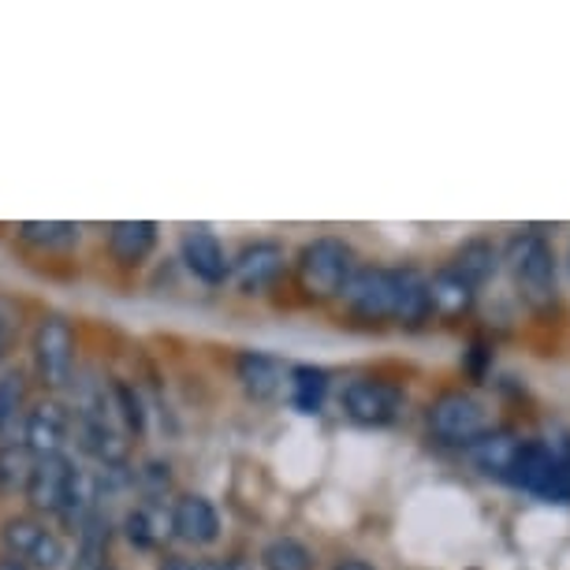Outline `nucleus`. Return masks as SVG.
Here are the masks:
<instances>
[{
  "label": "nucleus",
  "mask_w": 570,
  "mask_h": 570,
  "mask_svg": "<svg viewBox=\"0 0 570 570\" xmlns=\"http://www.w3.org/2000/svg\"><path fill=\"white\" fill-rule=\"evenodd\" d=\"M262 570H317V559L298 537H273L262 548Z\"/></svg>",
  "instance_id": "nucleus-26"
},
{
  "label": "nucleus",
  "mask_w": 570,
  "mask_h": 570,
  "mask_svg": "<svg viewBox=\"0 0 570 570\" xmlns=\"http://www.w3.org/2000/svg\"><path fill=\"white\" fill-rule=\"evenodd\" d=\"M462 373H466L473 384H485V376L492 373V343L473 340L470 347L462 351Z\"/></svg>",
  "instance_id": "nucleus-29"
},
{
  "label": "nucleus",
  "mask_w": 570,
  "mask_h": 570,
  "mask_svg": "<svg viewBox=\"0 0 570 570\" xmlns=\"http://www.w3.org/2000/svg\"><path fill=\"white\" fill-rule=\"evenodd\" d=\"M552 470H556V448L548 444L541 436H522L519 440V451H514V462L508 470V481L503 485L519 489V492H530V497L544 500L548 492V481H552Z\"/></svg>",
  "instance_id": "nucleus-14"
},
{
  "label": "nucleus",
  "mask_w": 570,
  "mask_h": 570,
  "mask_svg": "<svg viewBox=\"0 0 570 570\" xmlns=\"http://www.w3.org/2000/svg\"><path fill=\"white\" fill-rule=\"evenodd\" d=\"M168 522H171V537L190 548H209L220 541L224 522L217 503L202 492H183V497L171 500L168 508Z\"/></svg>",
  "instance_id": "nucleus-12"
},
{
  "label": "nucleus",
  "mask_w": 570,
  "mask_h": 570,
  "mask_svg": "<svg viewBox=\"0 0 570 570\" xmlns=\"http://www.w3.org/2000/svg\"><path fill=\"white\" fill-rule=\"evenodd\" d=\"M35 455L19 440H0V492H23Z\"/></svg>",
  "instance_id": "nucleus-28"
},
{
  "label": "nucleus",
  "mask_w": 570,
  "mask_h": 570,
  "mask_svg": "<svg viewBox=\"0 0 570 570\" xmlns=\"http://www.w3.org/2000/svg\"><path fill=\"white\" fill-rule=\"evenodd\" d=\"M284 273H287V250L276 239L243 243L239 254L232 257V284L239 287V295L273 292Z\"/></svg>",
  "instance_id": "nucleus-10"
},
{
  "label": "nucleus",
  "mask_w": 570,
  "mask_h": 570,
  "mask_svg": "<svg viewBox=\"0 0 570 570\" xmlns=\"http://www.w3.org/2000/svg\"><path fill=\"white\" fill-rule=\"evenodd\" d=\"M30 411V373L23 365L0 370V440H8L23 425Z\"/></svg>",
  "instance_id": "nucleus-22"
},
{
  "label": "nucleus",
  "mask_w": 570,
  "mask_h": 570,
  "mask_svg": "<svg viewBox=\"0 0 570 570\" xmlns=\"http://www.w3.org/2000/svg\"><path fill=\"white\" fill-rule=\"evenodd\" d=\"M0 570H27V567L16 563V559H8V556H0Z\"/></svg>",
  "instance_id": "nucleus-34"
},
{
  "label": "nucleus",
  "mask_w": 570,
  "mask_h": 570,
  "mask_svg": "<svg viewBox=\"0 0 570 570\" xmlns=\"http://www.w3.org/2000/svg\"><path fill=\"white\" fill-rule=\"evenodd\" d=\"M448 268L466 279L473 292H481V287L492 284L500 273V246L492 243L489 235H473V239H466L455 254H451Z\"/></svg>",
  "instance_id": "nucleus-18"
},
{
  "label": "nucleus",
  "mask_w": 570,
  "mask_h": 570,
  "mask_svg": "<svg viewBox=\"0 0 570 570\" xmlns=\"http://www.w3.org/2000/svg\"><path fill=\"white\" fill-rule=\"evenodd\" d=\"M160 243V228L154 220H116L109 224V235H105V246H109V257L124 268H138L154 257Z\"/></svg>",
  "instance_id": "nucleus-15"
},
{
  "label": "nucleus",
  "mask_w": 570,
  "mask_h": 570,
  "mask_svg": "<svg viewBox=\"0 0 570 570\" xmlns=\"http://www.w3.org/2000/svg\"><path fill=\"white\" fill-rule=\"evenodd\" d=\"M157 570H190V559H183V556H165L157 563Z\"/></svg>",
  "instance_id": "nucleus-33"
},
{
  "label": "nucleus",
  "mask_w": 570,
  "mask_h": 570,
  "mask_svg": "<svg viewBox=\"0 0 570 570\" xmlns=\"http://www.w3.org/2000/svg\"><path fill=\"white\" fill-rule=\"evenodd\" d=\"M392 321H400L403 328H417L425 325L429 317V276L422 268L403 265L395 268V314Z\"/></svg>",
  "instance_id": "nucleus-21"
},
{
  "label": "nucleus",
  "mask_w": 570,
  "mask_h": 570,
  "mask_svg": "<svg viewBox=\"0 0 570 570\" xmlns=\"http://www.w3.org/2000/svg\"><path fill=\"white\" fill-rule=\"evenodd\" d=\"M101 570H120V567H116V563H109V567H101Z\"/></svg>",
  "instance_id": "nucleus-35"
},
{
  "label": "nucleus",
  "mask_w": 570,
  "mask_h": 570,
  "mask_svg": "<svg viewBox=\"0 0 570 570\" xmlns=\"http://www.w3.org/2000/svg\"><path fill=\"white\" fill-rule=\"evenodd\" d=\"M82 478V466L71 455H52V459H35L30 466V478L23 485V500L30 514L38 519H60L68 511V500L75 485Z\"/></svg>",
  "instance_id": "nucleus-7"
},
{
  "label": "nucleus",
  "mask_w": 570,
  "mask_h": 570,
  "mask_svg": "<svg viewBox=\"0 0 570 570\" xmlns=\"http://www.w3.org/2000/svg\"><path fill=\"white\" fill-rule=\"evenodd\" d=\"M425 422H429V433H433L440 444L466 448V451L489 433L485 406H481L470 392H462V389L440 392L436 400L429 403Z\"/></svg>",
  "instance_id": "nucleus-6"
},
{
  "label": "nucleus",
  "mask_w": 570,
  "mask_h": 570,
  "mask_svg": "<svg viewBox=\"0 0 570 570\" xmlns=\"http://www.w3.org/2000/svg\"><path fill=\"white\" fill-rule=\"evenodd\" d=\"M519 440L522 436H514L511 429H489V433L470 448L473 466L492 481H508V470L514 462V451H519Z\"/></svg>",
  "instance_id": "nucleus-23"
},
{
  "label": "nucleus",
  "mask_w": 570,
  "mask_h": 570,
  "mask_svg": "<svg viewBox=\"0 0 570 570\" xmlns=\"http://www.w3.org/2000/svg\"><path fill=\"white\" fill-rule=\"evenodd\" d=\"M120 533L127 544L138 548V552H157V548H165V541L171 537L165 503H146V500L131 503L120 519Z\"/></svg>",
  "instance_id": "nucleus-17"
},
{
  "label": "nucleus",
  "mask_w": 570,
  "mask_h": 570,
  "mask_svg": "<svg viewBox=\"0 0 570 570\" xmlns=\"http://www.w3.org/2000/svg\"><path fill=\"white\" fill-rule=\"evenodd\" d=\"M0 548L8 559L23 563L27 570H60L68 563V544L38 514H12L0 522Z\"/></svg>",
  "instance_id": "nucleus-4"
},
{
  "label": "nucleus",
  "mask_w": 570,
  "mask_h": 570,
  "mask_svg": "<svg viewBox=\"0 0 570 570\" xmlns=\"http://www.w3.org/2000/svg\"><path fill=\"white\" fill-rule=\"evenodd\" d=\"M179 262L206 287L232 284V254L209 228H187L179 235Z\"/></svg>",
  "instance_id": "nucleus-11"
},
{
  "label": "nucleus",
  "mask_w": 570,
  "mask_h": 570,
  "mask_svg": "<svg viewBox=\"0 0 570 570\" xmlns=\"http://www.w3.org/2000/svg\"><path fill=\"white\" fill-rule=\"evenodd\" d=\"M109 403H112V414L120 429L127 433V440H138L146 436L149 429V411H146V400L138 392V384H131L127 376H112L109 381Z\"/></svg>",
  "instance_id": "nucleus-24"
},
{
  "label": "nucleus",
  "mask_w": 570,
  "mask_h": 570,
  "mask_svg": "<svg viewBox=\"0 0 570 570\" xmlns=\"http://www.w3.org/2000/svg\"><path fill=\"white\" fill-rule=\"evenodd\" d=\"M112 519L109 511L98 508L86 519L79 530H75V556H71V570H101L109 567V552H112Z\"/></svg>",
  "instance_id": "nucleus-19"
},
{
  "label": "nucleus",
  "mask_w": 570,
  "mask_h": 570,
  "mask_svg": "<svg viewBox=\"0 0 570 570\" xmlns=\"http://www.w3.org/2000/svg\"><path fill=\"white\" fill-rule=\"evenodd\" d=\"M340 303L347 306L351 317L370 321V325H381V321H392L395 314V268L389 265H358L343 287Z\"/></svg>",
  "instance_id": "nucleus-9"
},
{
  "label": "nucleus",
  "mask_w": 570,
  "mask_h": 570,
  "mask_svg": "<svg viewBox=\"0 0 570 570\" xmlns=\"http://www.w3.org/2000/svg\"><path fill=\"white\" fill-rule=\"evenodd\" d=\"M71 436H75V411L60 395H41L38 403H30L23 425H19V444L35 459L68 455Z\"/></svg>",
  "instance_id": "nucleus-8"
},
{
  "label": "nucleus",
  "mask_w": 570,
  "mask_h": 570,
  "mask_svg": "<svg viewBox=\"0 0 570 570\" xmlns=\"http://www.w3.org/2000/svg\"><path fill=\"white\" fill-rule=\"evenodd\" d=\"M171 485H176L171 462H165V459H146V462H138V466H135V492H138V500L165 503Z\"/></svg>",
  "instance_id": "nucleus-27"
},
{
  "label": "nucleus",
  "mask_w": 570,
  "mask_h": 570,
  "mask_svg": "<svg viewBox=\"0 0 570 570\" xmlns=\"http://www.w3.org/2000/svg\"><path fill=\"white\" fill-rule=\"evenodd\" d=\"M343 414L362 429H389L406 411V392L403 384L384 381V376H354L343 384L340 392Z\"/></svg>",
  "instance_id": "nucleus-5"
},
{
  "label": "nucleus",
  "mask_w": 570,
  "mask_h": 570,
  "mask_svg": "<svg viewBox=\"0 0 570 570\" xmlns=\"http://www.w3.org/2000/svg\"><path fill=\"white\" fill-rule=\"evenodd\" d=\"M500 265L508 268L514 292L533 314H548L559 303V268H556V246L548 235L525 228L514 232L500 250Z\"/></svg>",
  "instance_id": "nucleus-1"
},
{
  "label": "nucleus",
  "mask_w": 570,
  "mask_h": 570,
  "mask_svg": "<svg viewBox=\"0 0 570 570\" xmlns=\"http://www.w3.org/2000/svg\"><path fill=\"white\" fill-rule=\"evenodd\" d=\"M190 570H250L239 559H190Z\"/></svg>",
  "instance_id": "nucleus-31"
},
{
  "label": "nucleus",
  "mask_w": 570,
  "mask_h": 570,
  "mask_svg": "<svg viewBox=\"0 0 570 570\" xmlns=\"http://www.w3.org/2000/svg\"><path fill=\"white\" fill-rule=\"evenodd\" d=\"M295 287L306 303H332L343 295L351 273L358 268L354 246L340 235H317L295 254Z\"/></svg>",
  "instance_id": "nucleus-2"
},
{
  "label": "nucleus",
  "mask_w": 570,
  "mask_h": 570,
  "mask_svg": "<svg viewBox=\"0 0 570 570\" xmlns=\"http://www.w3.org/2000/svg\"><path fill=\"white\" fill-rule=\"evenodd\" d=\"M478 306V292L462 279L459 273H451L448 265H440L429 276V317L436 321H462L473 314Z\"/></svg>",
  "instance_id": "nucleus-16"
},
{
  "label": "nucleus",
  "mask_w": 570,
  "mask_h": 570,
  "mask_svg": "<svg viewBox=\"0 0 570 570\" xmlns=\"http://www.w3.org/2000/svg\"><path fill=\"white\" fill-rule=\"evenodd\" d=\"M235 381L246 400L254 403H273L279 400V392L287 389V365L268 351H254L246 347L235 354Z\"/></svg>",
  "instance_id": "nucleus-13"
},
{
  "label": "nucleus",
  "mask_w": 570,
  "mask_h": 570,
  "mask_svg": "<svg viewBox=\"0 0 570 570\" xmlns=\"http://www.w3.org/2000/svg\"><path fill=\"white\" fill-rule=\"evenodd\" d=\"M328 389H332V376L328 370H321L314 362H298V365H287V403L295 406L298 414L314 417L325 411V400H328Z\"/></svg>",
  "instance_id": "nucleus-20"
},
{
  "label": "nucleus",
  "mask_w": 570,
  "mask_h": 570,
  "mask_svg": "<svg viewBox=\"0 0 570 570\" xmlns=\"http://www.w3.org/2000/svg\"><path fill=\"white\" fill-rule=\"evenodd\" d=\"M16 336H19V306L12 303V298L0 295V370H4L8 351H12Z\"/></svg>",
  "instance_id": "nucleus-30"
},
{
  "label": "nucleus",
  "mask_w": 570,
  "mask_h": 570,
  "mask_svg": "<svg viewBox=\"0 0 570 570\" xmlns=\"http://www.w3.org/2000/svg\"><path fill=\"white\" fill-rule=\"evenodd\" d=\"M16 239L35 246L41 254H57V250H71V246L82 243V228L71 220H27L16 228Z\"/></svg>",
  "instance_id": "nucleus-25"
},
{
  "label": "nucleus",
  "mask_w": 570,
  "mask_h": 570,
  "mask_svg": "<svg viewBox=\"0 0 570 570\" xmlns=\"http://www.w3.org/2000/svg\"><path fill=\"white\" fill-rule=\"evenodd\" d=\"M30 373L46 389V395H60L71 389L79 373V336L68 314H41L30 332Z\"/></svg>",
  "instance_id": "nucleus-3"
},
{
  "label": "nucleus",
  "mask_w": 570,
  "mask_h": 570,
  "mask_svg": "<svg viewBox=\"0 0 570 570\" xmlns=\"http://www.w3.org/2000/svg\"><path fill=\"white\" fill-rule=\"evenodd\" d=\"M332 570H376V567L362 556H347V559H336V567Z\"/></svg>",
  "instance_id": "nucleus-32"
}]
</instances>
